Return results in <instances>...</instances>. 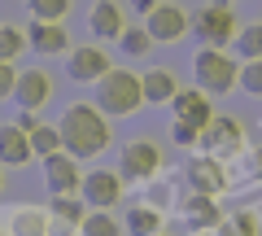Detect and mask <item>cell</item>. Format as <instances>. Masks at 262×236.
I'll use <instances>...</instances> for the list:
<instances>
[{"label":"cell","mask_w":262,"mask_h":236,"mask_svg":"<svg viewBox=\"0 0 262 236\" xmlns=\"http://www.w3.org/2000/svg\"><path fill=\"white\" fill-rule=\"evenodd\" d=\"M0 197H5V162H0Z\"/></svg>","instance_id":"cell-34"},{"label":"cell","mask_w":262,"mask_h":236,"mask_svg":"<svg viewBox=\"0 0 262 236\" xmlns=\"http://www.w3.org/2000/svg\"><path fill=\"white\" fill-rule=\"evenodd\" d=\"M0 236H5V232H0Z\"/></svg>","instance_id":"cell-36"},{"label":"cell","mask_w":262,"mask_h":236,"mask_svg":"<svg viewBox=\"0 0 262 236\" xmlns=\"http://www.w3.org/2000/svg\"><path fill=\"white\" fill-rule=\"evenodd\" d=\"M118 175L127 184H149L162 175V149L158 140L140 136V140H127L122 144V158H118Z\"/></svg>","instance_id":"cell-4"},{"label":"cell","mask_w":262,"mask_h":236,"mask_svg":"<svg viewBox=\"0 0 262 236\" xmlns=\"http://www.w3.org/2000/svg\"><path fill=\"white\" fill-rule=\"evenodd\" d=\"M175 92H179L175 70H166V66L144 70V101H149V105H170V101H175Z\"/></svg>","instance_id":"cell-20"},{"label":"cell","mask_w":262,"mask_h":236,"mask_svg":"<svg viewBox=\"0 0 262 236\" xmlns=\"http://www.w3.org/2000/svg\"><path fill=\"white\" fill-rule=\"evenodd\" d=\"M39 170H44V184L53 197L57 192H83V166H79L75 153H66V149L48 153V158H39Z\"/></svg>","instance_id":"cell-9"},{"label":"cell","mask_w":262,"mask_h":236,"mask_svg":"<svg viewBox=\"0 0 262 236\" xmlns=\"http://www.w3.org/2000/svg\"><path fill=\"white\" fill-rule=\"evenodd\" d=\"M61 149V127H48V123H35L31 127V153L35 158H48V153Z\"/></svg>","instance_id":"cell-26"},{"label":"cell","mask_w":262,"mask_h":236,"mask_svg":"<svg viewBox=\"0 0 262 236\" xmlns=\"http://www.w3.org/2000/svg\"><path fill=\"white\" fill-rule=\"evenodd\" d=\"M88 27H92V35L101 39H118L122 31H127V18H122V5L118 0H96L92 13H88Z\"/></svg>","instance_id":"cell-16"},{"label":"cell","mask_w":262,"mask_h":236,"mask_svg":"<svg viewBox=\"0 0 262 236\" xmlns=\"http://www.w3.org/2000/svg\"><path fill=\"white\" fill-rule=\"evenodd\" d=\"M170 118H184V123H192V127H201V132H206L210 118H214L210 92H206V88H179L175 101H170Z\"/></svg>","instance_id":"cell-14"},{"label":"cell","mask_w":262,"mask_h":236,"mask_svg":"<svg viewBox=\"0 0 262 236\" xmlns=\"http://www.w3.org/2000/svg\"><path fill=\"white\" fill-rule=\"evenodd\" d=\"M241 88L249 96H262V61H241Z\"/></svg>","instance_id":"cell-30"},{"label":"cell","mask_w":262,"mask_h":236,"mask_svg":"<svg viewBox=\"0 0 262 236\" xmlns=\"http://www.w3.org/2000/svg\"><path fill=\"white\" fill-rule=\"evenodd\" d=\"M57 127H61V149L75 153L79 162L101 158V153L114 144L110 114H105L96 101H75V105H66V114H61V123H57Z\"/></svg>","instance_id":"cell-1"},{"label":"cell","mask_w":262,"mask_h":236,"mask_svg":"<svg viewBox=\"0 0 262 236\" xmlns=\"http://www.w3.org/2000/svg\"><path fill=\"white\" fill-rule=\"evenodd\" d=\"M192 236H214V232H192Z\"/></svg>","instance_id":"cell-35"},{"label":"cell","mask_w":262,"mask_h":236,"mask_svg":"<svg viewBox=\"0 0 262 236\" xmlns=\"http://www.w3.org/2000/svg\"><path fill=\"white\" fill-rule=\"evenodd\" d=\"M184 184H188V192H206V197H219V192L232 188L223 158H214V153H196V158H188L184 162Z\"/></svg>","instance_id":"cell-6"},{"label":"cell","mask_w":262,"mask_h":236,"mask_svg":"<svg viewBox=\"0 0 262 236\" xmlns=\"http://www.w3.org/2000/svg\"><path fill=\"white\" fill-rule=\"evenodd\" d=\"M179 214H184V223L192 227V232H214V227L223 223L219 197H206V192H188V197L179 201Z\"/></svg>","instance_id":"cell-15"},{"label":"cell","mask_w":262,"mask_h":236,"mask_svg":"<svg viewBox=\"0 0 262 236\" xmlns=\"http://www.w3.org/2000/svg\"><path fill=\"white\" fill-rule=\"evenodd\" d=\"M66 70H70L75 83H92L96 88L114 70V61H110V53H105L101 44H79V48H70V57H66Z\"/></svg>","instance_id":"cell-10"},{"label":"cell","mask_w":262,"mask_h":236,"mask_svg":"<svg viewBox=\"0 0 262 236\" xmlns=\"http://www.w3.org/2000/svg\"><path fill=\"white\" fill-rule=\"evenodd\" d=\"M13 88H18V66L13 61H0V101H9Z\"/></svg>","instance_id":"cell-31"},{"label":"cell","mask_w":262,"mask_h":236,"mask_svg":"<svg viewBox=\"0 0 262 236\" xmlns=\"http://www.w3.org/2000/svg\"><path fill=\"white\" fill-rule=\"evenodd\" d=\"M122 184H127V180H122L118 170H88L79 197L88 201V210H114L122 201Z\"/></svg>","instance_id":"cell-11"},{"label":"cell","mask_w":262,"mask_h":236,"mask_svg":"<svg viewBox=\"0 0 262 236\" xmlns=\"http://www.w3.org/2000/svg\"><path fill=\"white\" fill-rule=\"evenodd\" d=\"M48 214H53L48 236H79V227H83V219H88V201L79 197V192H57V197L48 201Z\"/></svg>","instance_id":"cell-12"},{"label":"cell","mask_w":262,"mask_h":236,"mask_svg":"<svg viewBox=\"0 0 262 236\" xmlns=\"http://www.w3.org/2000/svg\"><path fill=\"white\" fill-rule=\"evenodd\" d=\"M31 48V39H27V31L22 27H13V22H0V61H18L22 53Z\"/></svg>","instance_id":"cell-24"},{"label":"cell","mask_w":262,"mask_h":236,"mask_svg":"<svg viewBox=\"0 0 262 236\" xmlns=\"http://www.w3.org/2000/svg\"><path fill=\"white\" fill-rule=\"evenodd\" d=\"M136 9H140V13H149V9H158V0H136Z\"/></svg>","instance_id":"cell-33"},{"label":"cell","mask_w":262,"mask_h":236,"mask_svg":"<svg viewBox=\"0 0 262 236\" xmlns=\"http://www.w3.org/2000/svg\"><path fill=\"white\" fill-rule=\"evenodd\" d=\"M27 39H31V53H39V57H57V53H66V44H70L66 22H35V18H31Z\"/></svg>","instance_id":"cell-17"},{"label":"cell","mask_w":262,"mask_h":236,"mask_svg":"<svg viewBox=\"0 0 262 236\" xmlns=\"http://www.w3.org/2000/svg\"><path fill=\"white\" fill-rule=\"evenodd\" d=\"M170 140L184 144V149H196V144H201V127L184 123V118H170Z\"/></svg>","instance_id":"cell-29"},{"label":"cell","mask_w":262,"mask_h":236,"mask_svg":"<svg viewBox=\"0 0 262 236\" xmlns=\"http://www.w3.org/2000/svg\"><path fill=\"white\" fill-rule=\"evenodd\" d=\"M196 149H206V153H214V158H241V149H245V127L236 123V118H227V114H214L210 118V127L201 132V144Z\"/></svg>","instance_id":"cell-8"},{"label":"cell","mask_w":262,"mask_h":236,"mask_svg":"<svg viewBox=\"0 0 262 236\" xmlns=\"http://www.w3.org/2000/svg\"><path fill=\"white\" fill-rule=\"evenodd\" d=\"M127 227H122V219H114V210H88L83 227H79V236H122Z\"/></svg>","instance_id":"cell-23"},{"label":"cell","mask_w":262,"mask_h":236,"mask_svg":"<svg viewBox=\"0 0 262 236\" xmlns=\"http://www.w3.org/2000/svg\"><path fill=\"white\" fill-rule=\"evenodd\" d=\"M192 75H196V88H206L210 96H223L241 83V61H236L227 48H196L192 57Z\"/></svg>","instance_id":"cell-3"},{"label":"cell","mask_w":262,"mask_h":236,"mask_svg":"<svg viewBox=\"0 0 262 236\" xmlns=\"http://www.w3.org/2000/svg\"><path fill=\"white\" fill-rule=\"evenodd\" d=\"M48 227H53V214L35 210V206L13 210V219H9V236H48Z\"/></svg>","instance_id":"cell-21"},{"label":"cell","mask_w":262,"mask_h":236,"mask_svg":"<svg viewBox=\"0 0 262 236\" xmlns=\"http://www.w3.org/2000/svg\"><path fill=\"white\" fill-rule=\"evenodd\" d=\"M192 31H196V39L201 44H210V48H227V44H236V13H232V5L227 0H214V5H206V9L192 18Z\"/></svg>","instance_id":"cell-5"},{"label":"cell","mask_w":262,"mask_h":236,"mask_svg":"<svg viewBox=\"0 0 262 236\" xmlns=\"http://www.w3.org/2000/svg\"><path fill=\"white\" fill-rule=\"evenodd\" d=\"M236 53H241V61H262V22H249L236 31Z\"/></svg>","instance_id":"cell-25"},{"label":"cell","mask_w":262,"mask_h":236,"mask_svg":"<svg viewBox=\"0 0 262 236\" xmlns=\"http://www.w3.org/2000/svg\"><path fill=\"white\" fill-rule=\"evenodd\" d=\"M118 48H122L127 57H144V53L153 48V35H149V27H127V31L118 35Z\"/></svg>","instance_id":"cell-28"},{"label":"cell","mask_w":262,"mask_h":236,"mask_svg":"<svg viewBox=\"0 0 262 236\" xmlns=\"http://www.w3.org/2000/svg\"><path fill=\"white\" fill-rule=\"evenodd\" d=\"M96 105H101L110 118H127V114H136L140 105H149V101H144V75L114 66L110 75L96 83Z\"/></svg>","instance_id":"cell-2"},{"label":"cell","mask_w":262,"mask_h":236,"mask_svg":"<svg viewBox=\"0 0 262 236\" xmlns=\"http://www.w3.org/2000/svg\"><path fill=\"white\" fill-rule=\"evenodd\" d=\"M31 158H35L31 153V132L18 123H5L0 127V162L5 166H27Z\"/></svg>","instance_id":"cell-18"},{"label":"cell","mask_w":262,"mask_h":236,"mask_svg":"<svg viewBox=\"0 0 262 236\" xmlns=\"http://www.w3.org/2000/svg\"><path fill=\"white\" fill-rule=\"evenodd\" d=\"M144 27H149L153 44H175V39H184L192 31V18H188V9L175 5V0H158V9L144 13Z\"/></svg>","instance_id":"cell-7"},{"label":"cell","mask_w":262,"mask_h":236,"mask_svg":"<svg viewBox=\"0 0 262 236\" xmlns=\"http://www.w3.org/2000/svg\"><path fill=\"white\" fill-rule=\"evenodd\" d=\"M214 236H262V223L253 210H236V214H223V223L214 227Z\"/></svg>","instance_id":"cell-22"},{"label":"cell","mask_w":262,"mask_h":236,"mask_svg":"<svg viewBox=\"0 0 262 236\" xmlns=\"http://www.w3.org/2000/svg\"><path fill=\"white\" fill-rule=\"evenodd\" d=\"M245 170H249V180L262 184V149H249V158H245Z\"/></svg>","instance_id":"cell-32"},{"label":"cell","mask_w":262,"mask_h":236,"mask_svg":"<svg viewBox=\"0 0 262 236\" xmlns=\"http://www.w3.org/2000/svg\"><path fill=\"white\" fill-rule=\"evenodd\" d=\"M35 22H66L70 18V0H27Z\"/></svg>","instance_id":"cell-27"},{"label":"cell","mask_w":262,"mask_h":236,"mask_svg":"<svg viewBox=\"0 0 262 236\" xmlns=\"http://www.w3.org/2000/svg\"><path fill=\"white\" fill-rule=\"evenodd\" d=\"M122 227L127 236H166V214L158 206H131L122 214Z\"/></svg>","instance_id":"cell-19"},{"label":"cell","mask_w":262,"mask_h":236,"mask_svg":"<svg viewBox=\"0 0 262 236\" xmlns=\"http://www.w3.org/2000/svg\"><path fill=\"white\" fill-rule=\"evenodd\" d=\"M13 101H18V110L39 114L48 101H53V75H48V70H39V66L18 70V88H13Z\"/></svg>","instance_id":"cell-13"}]
</instances>
